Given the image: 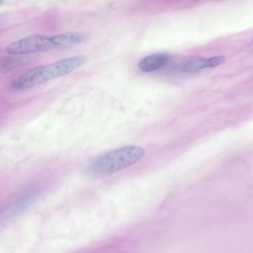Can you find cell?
<instances>
[{
  "label": "cell",
  "mask_w": 253,
  "mask_h": 253,
  "mask_svg": "<svg viewBox=\"0 0 253 253\" xmlns=\"http://www.w3.org/2000/svg\"><path fill=\"white\" fill-rule=\"evenodd\" d=\"M145 149L139 146L129 145L110 151L94 163L93 170L98 173L116 172L139 161L145 155Z\"/></svg>",
  "instance_id": "6da1fadb"
},
{
  "label": "cell",
  "mask_w": 253,
  "mask_h": 253,
  "mask_svg": "<svg viewBox=\"0 0 253 253\" xmlns=\"http://www.w3.org/2000/svg\"><path fill=\"white\" fill-rule=\"evenodd\" d=\"M54 47L51 37L34 34L10 43L6 46V51L13 55L25 54L44 52Z\"/></svg>",
  "instance_id": "7a4b0ae2"
},
{
  "label": "cell",
  "mask_w": 253,
  "mask_h": 253,
  "mask_svg": "<svg viewBox=\"0 0 253 253\" xmlns=\"http://www.w3.org/2000/svg\"><path fill=\"white\" fill-rule=\"evenodd\" d=\"M225 59L223 56H217L209 58H195L186 61L182 66L185 72H197L203 68L213 67L222 63Z\"/></svg>",
  "instance_id": "3957f363"
},
{
  "label": "cell",
  "mask_w": 253,
  "mask_h": 253,
  "mask_svg": "<svg viewBox=\"0 0 253 253\" xmlns=\"http://www.w3.org/2000/svg\"><path fill=\"white\" fill-rule=\"evenodd\" d=\"M169 57L164 53H157L148 55L142 59L138 64L139 69L144 72H151L164 67Z\"/></svg>",
  "instance_id": "277c9868"
},
{
  "label": "cell",
  "mask_w": 253,
  "mask_h": 253,
  "mask_svg": "<svg viewBox=\"0 0 253 253\" xmlns=\"http://www.w3.org/2000/svg\"><path fill=\"white\" fill-rule=\"evenodd\" d=\"M51 39L54 47H56L80 44L85 42L87 38L82 33L70 32L52 36Z\"/></svg>",
  "instance_id": "5b68a950"
},
{
  "label": "cell",
  "mask_w": 253,
  "mask_h": 253,
  "mask_svg": "<svg viewBox=\"0 0 253 253\" xmlns=\"http://www.w3.org/2000/svg\"><path fill=\"white\" fill-rule=\"evenodd\" d=\"M3 0H0V4L2 2Z\"/></svg>",
  "instance_id": "8992f818"
}]
</instances>
